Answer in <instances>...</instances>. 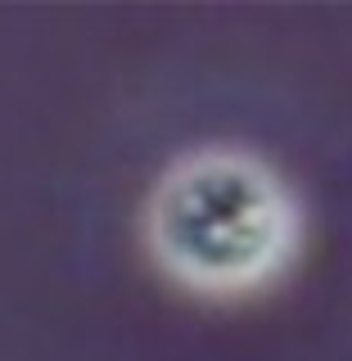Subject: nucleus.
<instances>
[{
	"label": "nucleus",
	"instance_id": "nucleus-1",
	"mask_svg": "<svg viewBox=\"0 0 352 361\" xmlns=\"http://www.w3.org/2000/svg\"><path fill=\"white\" fill-rule=\"evenodd\" d=\"M145 240L176 285L235 298L271 285L293 262L303 212L271 163L235 145H208L158 176Z\"/></svg>",
	"mask_w": 352,
	"mask_h": 361
}]
</instances>
